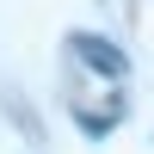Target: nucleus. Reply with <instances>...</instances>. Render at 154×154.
Listing matches in <instances>:
<instances>
[{
	"mask_svg": "<svg viewBox=\"0 0 154 154\" xmlns=\"http://www.w3.org/2000/svg\"><path fill=\"white\" fill-rule=\"evenodd\" d=\"M74 56H80L86 68H99L105 80H123V74H130V62H123L117 49L105 43V37H93V31H80V37H74Z\"/></svg>",
	"mask_w": 154,
	"mask_h": 154,
	"instance_id": "1",
	"label": "nucleus"
}]
</instances>
